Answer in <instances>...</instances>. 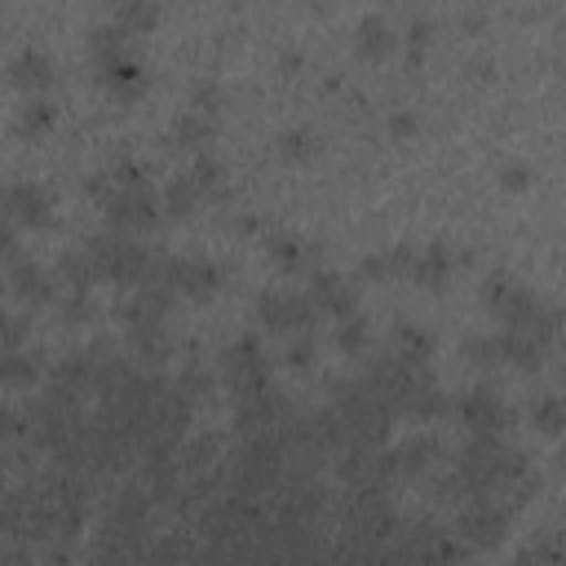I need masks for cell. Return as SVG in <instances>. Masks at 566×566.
<instances>
[{
    "instance_id": "cell-1",
    "label": "cell",
    "mask_w": 566,
    "mask_h": 566,
    "mask_svg": "<svg viewBox=\"0 0 566 566\" xmlns=\"http://www.w3.org/2000/svg\"><path fill=\"white\" fill-rule=\"evenodd\" d=\"M482 305L500 318V327L522 332V336H531L544 349H553L557 336H562V310L548 305L539 292H531L526 283H517L504 270H495V274L482 279Z\"/></svg>"
},
{
    "instance_id": "cell-2",
    "label": "cell",
    "mask_w": 566,
    "mask_h": 566,
    "mask_svg": "<svg viewBox=\"0 0 566 566\" xmlns=\"http://www.w3.org/2000/svg\"><path fill=\"white\" fill-rule=\"evenodd\" d=\"M155 513H159V504L142 478H128L124 486H115V495L102 513L97 557H142L155 535Z\"/></svg>"
},
{
    "instance_id": "cell-3",
    "label": "cell",
    "mask_w": 566,
    "mask_h": 566,
    "mask_svg": "<svg viewBox=\"0 0 566 566\" xmlns=\"http://www.w3.org/2000/svg\"><path fill=\"white\" fill-rule=\"evenodd\" d=\"M332 407L345 420L349 447H385L394 429V411L367 389V380H336L332 385Z\"/></svg>"
},
{
    "instance_id": "cell-4",
    "label": "cell",
    "mask_w": 566,
    "mask_h": 566,
    "mask_svg": "<svg viewBox=\"0 0 566 566\" xmlns=\"http://www.w3.org/2000/svg\"><path fill=\"white\" fill-rule=\"evenodd\" d=\"M84 252H88V261H93V270H97V283L106 279V283H115V287H133L142 274H146V265H150V248H142L133 234H124V230H97V234H88L84 239Z\"/></svg>"
},
{
    "instance_id": "cell-5",
    "label": "cell",
    "mask_w": 566,
    "mask_h": 566,
    "mask_svg": "<svg viewBox=\"0 0 566 566\" xmlns=\"http://www.w3.org/2000/svg\"><path fill=\"white\" fill-rule=\"evenodd\" d=\"M217 367H221V385H226L230 407H234V402H248V398H256V394H265V389L274 385V380H270L265 345H261L252 332L234 336V340L221 349Z\"/></svg>"
},
{
    "instance_id": "cell-6",
    "label": "cell",
    "mask_w": 566,
    "mask_h": 566,
    "mask_svg": "<svg viewBox=\"0 0 566 566\" xmlns=\"http://www.w3.org/2000/svg\"><path fill=\"white\" fill-rule=\"evenodd\" d=\"M509 522H513V509H509L504 500H495V495H473V500H460V513H455L451 535L460 539V548L486 553V548H500V544H504Z\"/></svg>"
},
{
    "instance_id": "cell-7",
    "label": "cell",
    "mask_w": 566,
    "mask_h": 566,
    "mask_svg": "<svg viewBox=\"0 0 566 566\" xmlns=\"http://www.w3.org/2000/svg\"><path fill=\"white\" fill-rule=\"evenodd\" d=\"M460 553H464L460 539L433 522H398V531L380 548V557H389V562H451Z\"/></svg>"
},
{
    "instance_id": "cell-8",
    "label": "cell",
    "mask_w": 566,
    "mask_h": 566,
    "mask_svg": "<svg viewBox=\"0 0 566 566\" xmlns=\"http://www.w3.org/2000/svg\"><path fill=\"white\" fill-rule=\"evenodd\" d=\"M102 221L111 230H124V234H142L150 226H159L164 208H159V190L150 181H137V186H115L102 203Z\"/></svg>"
},
{
    "instance_id": "cell-9",
    "label": "cell",
    "mask_w": 566,
    "mask_h": 566,
    "mask_svg": "<svg viewBox=\"0 0 566 566\" xmlns=\"http://www.w3.org/2000/svg\"><path fill=\"white\" fill-rule=\"evenodd\" d=\"M256 318H261V327L292 336V332H314L318 310H314L310 296L296 292V287H265V292L256 296Z\"/></svg>"
},
{
    "instance_id": "cell-10",
    "label": "cell",
    "mask_w": 566,
    "mask_h": 566,
    "mask_svg": "<svg viewBox=\"0 0 566 566\" xmlns=\"http://www.w3.org/2000/svg\"><path fill=\"white\" fill-rule=\"evenodd\" d=\"M438 460H442V442L429 433H411V438L394 442L389 451H380V473L389 486H398V482H416V478L433 473Z\"/></svg>"
},
{
    "instance_id": "cell-11",
    "label": "cell",
    "mask_w": 566,
    "mask_h": 566,
    "mask_svg": "<svg viewBox=\"0 0 566 566\" xmlns=\"http://www.w3.org/2000/svg\"><path fill=\"white\" fill-rule=\"evenodd\" d=\"M93 371H97V340L84 349H71L62 363H53L44 371V394L66 398V402H88L93 398Z\"/></svg>"
},
{
    "instance_id": "cell-12",
    "label": "cell",
    "mask_w": 566,
    "mask_h": 566,
    "mask_svg": "<svg viewBox=\"0 0 566 566\" xmlns=\"http://www.w3.org/2000/svg\"><path fill=\"white\" fill-rule=\"evenodd\" d=\"M168 283L186 301H212L226 283V265L208 256H168Z\"/></svg>"
},
{
    "instance_id": "cell-13",
    "label": "cell",
    "mask_w": 566,
    "mask_h": 566,
    "mask_svg": "<svg viewBox=\"0 0 566 566\" xmlns=\"http://www.w3.org/2000/svg\"><path fill=\"white\" fill-rule=\"evenodd\" d=\"M455 420L469 429V433H504L513 424V407L491 389V385H478L469 389L460 402H451Z\"/></svg>"
},
{
    "instance_id": "cell-14",
    "label": "cell",
    "mask_w": 566,
    "mask_h": 566,
    "mask_svg": "<svg viewBox=\"0 0 566 566\" xmlns=\"http://www.w3.org/2000/svg\"><path fill=\"white\" fill-rule=\"evenodd\" d=\"M4 195H9V221L13 226H22V230H49L53 226L57 199H53L49 186H40V181H13Z\"/></svg>"
},
{
    "instance_id": "cell-15",
    "label": "cell",
    "mask_w": 566,
    "mask_h": 566,
    "mask_svg": "<svg viewBox=\"0 0 566 566\" xmlns=\"http://www.w3.org/2000/svg\"><path fill=\"white\" fill-rule=\"evenodd\" d=\"M287 416H292V402L270 385L265 394H256V398H248V402H234V433H239V438H248V433H270V429H279Z\"/></svg>"
},
{
    "instance_id": "cell-16",
    "label": "cell",
    "mask_w": 566,
    "mask_h": 566,
    "mask_svg": "<svg viewBox=\"0 0 566 566\" xmlns=\"http://www.w3.org/2000/svg\"><path fill=\"white\" fill-rule=\"evenodd\" d=\"M4 71H9V84L22 88L27 97H40V93H49V88L57 84V62H53L44 49H35V44L18 49Z\"/></svg>"
},
{
    "instance_id": "cell-17",
    "label": "cell",
    "mask_w": 566,
    "mask_h": 566,
    "mask_svg": "<svg viewBox=\"0 0 566 566\" xmlns=\"http://www.w3.org/2000/svg\"><path fill=\"white\" fill-rule=\"evenodd\" d=\"M4 283H9V292H13L22 305H49V301L57 296V279H53L40 261H31V256H22V252L4 265Z\"/></svg>"
},
{
    "instance_id": "cell-18",
    "label": "cell",
    "mask_w": 566,
    "mask_h": 566,
    "mask_svg": "<svg viewBox=\"0 0 566 566\" xmlns=\"http://www.w3.org/2000/svg\"><path fill=\"white\" fill-rule=\"evenodd\" d=\"M305 296L318 310V318H345V314L358 310V287L345 274H336V270H318L310 279V292Z\"/></svg>"
},
{
    "instance_id": "cell-19",
    "label": "cell",
    "mask_w": 566,
    "mask_h": 566,
    "mask_svg": "<svg viewBox=\"0 0 566 566\" xmlns=\"http://www.w3.org/2000/svg\"><path fill=\"white\" fill-rule=\"evenodd\" d=\"M93 80L115 97V102H133L146 93V66L133 57V53H119V57H106V62H93Z\"/></svg>"
},
{
    "instance_id": "cell-20",
    "label": "cell",
    "mask_w": 566,
    "mask_h": 566,
    "mask_svg": "<svg viewBox=\"0 0 566 566\" xmlns=\"http://www.w3.org/2000/svg\"><path fill=\"white\" fill-rule=\"evenodd\" d=\"M455 265H464V256H455L451 243H429V248H416V261H411V283L424 287V292H447Z\"/></svg>"
},
{
    "instance_id": "cell-21",
    "label": "cell",
    "mask_w": 566,
    "mask_h": 566,
    "mask_svg": "<svg viewBox=\"0 0 566 566\" xmlns=\"http://www.w3.org/2000/svg\"><path fill=\"white\" fill-rule=\"evenodd\" d=\"M398 49V35H394V27H389V18L385 13H363L358 22H354V57L358 62H385L389 53Z\"/></svg>"
},
{
    "instance_id": "cell-22",
    "label": "cell",
    "mask_w": 566,
    "mask_h": 566,
    "mask_svg": "<svg viewBox=\"0 0 566 566\" xmlns=\"http://www.w3.org/2000/svg\"><path fill=\"white\" fill-rule=\"evenodd\" d=\"M416 261V243H394V248H376L358 261V274L371 283H389V279H407Z\"/></svg>"
},
{
    "instance_id": "cell-23",
    "label": "cell",
    "mask_w": 566,
    "mask_h": 566,
    "mask_svg": "<svg viewBox=\"0 0 566 566\" xmlns=\"http://www.w3.org/2000/svg\"><path fill=\"white\" fill-rule=\"evenodd\" d=\"M217 137V119H208V115H199V111H181L172 124H168V133H164V146L168 150H208V142Z\"/></svg>"
},
{
    "instance_id": "cell-24",
    "label": "cell",
    "mask_w": 566,
    "mask_h": 566,
    "mask_svg": "<svg viewBox=\"0 0 566 566\" xmlns=\"http://www.w3.org/2000/svg\"><path fill=\"white\" fill-rule=\"evenodd\" d=\"M451 411V398H447V389L429 376V371H420L416 376V385H411V394H407V402H402V416H411V420H438V416H447Z\"/></svg>"
},
{
    "instance_id": "cell-25",
    "label": "cell",
    "mask_w": 566,
    "mask_h": 566,
    "mask_svg": "<svg viewBox=\"0 0 566 566\" xmlns=\"http://www.w3.org/2000/svg\"><path fill=\"white\" fill-rule=\"evenodd\" d=\"M128 332V354L142 363V367H164L168 354H172V336L164 323H146V327H124Z\"/></svg>"
},
{
    "instance_id": "cell-26",
    "label": "cell",
    "mask_w": 566,
    "mask_h": 566,
    "mask_svg": "<svg viewBox=\"0 0 566 566\" xmlns=\"http://www.w3.org/2000/svg\"><path fill=\"white\" fill-rule=\"evenodd\" d=\"M495 345H500V367H517V371H539L544 358L553 354V349H544V345H535L531 336L509 332V327L495 332Z\"/></svg>"
},
{
    "instance_id": "cell-27",
    "label": "cell",
    "mask_w": 566,
    "mask_h": 566,
    "mask_svg": "<svg viewBox=\"0 0 566 566\" xmlns=\"http://www.w3.org/2000/svg\"><path fill=\"white\" fill-rule=\"evenodd\" d=\"M44 376L40 349H0V389H31Z\"/></svg>"
},
{
    "instance_id": "cell-28",
    "label": "cell",
    "mask_w": 566,
    "mask_h": 566,
    "mask_svg": "<svg viewBox=\"0 0 566 566\" xmlns=\"http://www.w3.org/2000/svg\"><path fill=\"white\" fill-rule=\"evenodd\" d=\"M203 203H208V195L190 181V172H177V177L159 190V208H164V217H172V221H190Z\"/></svg>"
},
{
    "instance_id": "cell-29",
    "label": "cell",
    "mask_w": 566,
    "mask_h": 566,
    "mask_svg": "<svg viewBox=\"0 0 566 566\" xmlns=\"http://www.w3.org/2000/svg\"><path fill=\"white\" fill-rule=\"evenodd\" d=\"M221 464V442L212 433H186L177 442V469L181 478H195V473H208Z\"/></svg>"
},
{
    "instance_id": "cell-30",
    "label": "cell",
    "mask_w": 566,
    "mask_h": 566,
    "mask_svg": "<svg viewBox=\"0 0 566 566\" xmlns=\"http://www.w3.org/2000/svg\"><path fill=\"white\" fill-rule=\"evenodd\" d=\"M389 354H398L402 363L411 367H429V354H433V336L416 323H394V336H389Z\"/></svg>"
},
{
    "instance_id": "cell-31",
    "label": "cell",
    "mask_w": 566,
    "mask_h": 566,
    "mask_svg": "<svg viewBox=\"0 0 566 566\" xmlns=\"http://www.w3.org/2000/svg\"><path fill=\"white\" fill-rule=\"evenodd\" d=\"M57 124V106L40 93V97H27L22 106H18V119H13V133L22 137V142H35V137H44L49 128Z\"/></svg>"
},
{
    "instance_id": "cell-32",
    "label": "cell",
    "mask_w": 566,
    "mask_h": 566,
    "mask_svg": "<svg viewBox=\"0 0 566 566\" xmlns=\"http://www.w3.org/2000/svg\"><path fill=\"white\" fill-rule=\"evenodd\" d=\"M111 13L128 35H150L159 27V0H111Z\"/></svg>"
},
{
    "instance_id": "cell-33",
    "label": "cell",
    "mask_w": 566,
    "mask_h": 566,
    "mask_svg": "<svg viewBox=\"0 0 566 566\" xmlns=\"http://www.w3.org/2000/svg\"><path fill=\"white\" fill-rule=\"evenodd\" d=\"M318 150H323L318 128L296 124V128H283L279 133V159L283 164H310V159H318Z\"/></svg>"
},
{
    "instance_id": "cell-34",
    "label": "cell",
    "mask_w": 566,
    "mask_h": 566,
    "mask_svg": "<svg viewBox=\"0 0 566 566\" xmlns=\"http://www.w3.org/2000/svg\"><path fill=\"white\" fill-rule=\"evenodd\" d=\"M332 340H336V349H340L345 358H367V349H371V323H367V318L354 310V314L336 318Z\"/></svg>"
},
{
    "instance_id": "cell-35",
    "label": "cell",
    "mask_w": 566,
    "mask_h": 566,
    "mask_svg": "<svg viewBox=\"0 0 566 566\" xmlns=\"http://www.w3.org/2000/svg\"><path fill=\"white\" fill-rule=\"evenodd\" d=\"M531 429L544 433V438H557L566 429V402H562V394L544 389V394L531 398Z\"/></svg>"
},
{
    "instance_id": "cell-36",
    "label": "cell",
    "mask_w": 566,
    "mask_h": 566,
    "mask_svg": "<svg viewBox=\"0 0 566 566\" xmlns=\"http://www.w3.org/2000/svg\"><path fill=\"white\" fill-rule=\"evenodd\" d=\"M57 283H62L66 292H93L97 270H93V261H88V252H84V248L62 252V261H57Z\"/></svg>"
},
{
    "instance_id": "cell-37",
    "label": "cell",
    "mask_w": 566,
    "mask_h": 566,
    "mask_svg": "<svg viewBox=\"0 0 566 566\" xmlns=\"http://www.w3.org/2000/svg\"><path fill=\"white\" fill-rule=\"evenodd\" d=\"M128 40H133V35H128L124 27H115V22L93 27V31H88V62H106V57L133 53V44H128Z\"/></svg>"
},
{
    "instance_id": "cell-38",
    "label": "cell",
    "mask_w": 566,
    "mask_h": 566,
    "mask_svg": "<svg viewBox=\"0 0 566 566\" xmlns=\"http://www.w3.org/2000/svg\"><path fill=\"white\" fill-rule=\"evenodd\" d=\"M265 256H270V265H274V270H283V274H296V270L305 265L310 248H305L296 234H270V239H265Z\"/></svg>"
},
{
    "instance_id": "cell-39",
    "label": "cell",
    "mask_w": 566,
    "mask_h": 566,
    "mask_svg": "<svg viewBox=\"0 0 566 566\" xmlns=\"http://www.w3.org/2000/svg\"><path fill=\"white\" fill-rule=\"evenodd\" d=\"M186 172H190V181H195V186H199L208 199L226 190V164H221L212 150H199V155H195V164H190Z\"/></svg>"
},
{
    "instance_id": "cell-40",
    "label": "cell",
    "mask_w": 566,
    "mask_h": 566,
    "mask_svg": "<svg viewBox=\"0 0 566 566\" xmlns=\"http://www.w3.org/2000/svg\"><path fill=\"white\" fill-rule=\"evenodd\" d=\"M314 358H318V340H314V332H292V340L283 345V367H292V371H310Z\"/></svg>"
},
{
    "instance_id": "cell-41",
    "label": "cell",
    "mask_w": 566,
    "mask_h": 566,
    "mask_svg": "<svg viewBox=\"0 0 566 566\" xmlns=\"http://www.w3.org/2000/svg\"><path fill=\"white\" fill-rule=\"evenodd\" d=\"M172 380H177V389H181V394H186L195 407H199V402L212 394V371H208V367H199V363H186V367H181Z\"/></svg>"
},
{
    "instance_id": "cell-42",
    "label": "cell",
    "mask_w": 566,
    "mask_h": 566,
    "mask_svg": "<svg viewBox=\"0 0 566 566\" xmlns=\"http://www.w3.org/2000/svg\"><path fill=\"white\" fill-rule=\"evenodd\" d=\"M429 35H433V22L429 18H411V27H407V35H402V44H407V71H420V62H424V49H429Z\"/></svg>"
},
{
    "instance_id": "cell-43",
    "label": "cell",
    "mask_w": 566,
    "mask_h": 566,
    "mask_svg": "<svg viewBox=\"0 0 566 566\" xmlns=\"http://www.w3.org/2000/svg\"><path fill=\"white\" fill-rule=\"evenodd\" d=\"M226 106V93H221V84L217 80H199L195 88H190V111H199V115H208V119H217V111Z\"/></svg>"
},
{
    "instance_id": "cell-44",
    "label": "cell",
    "mask_w": 566,
    "mask_h": 566,
    "mask_svg": "<svg viewBox=\"0 0 566 566\" xmlns=\"http://www.w3.org/2000/svg\"><path fill=\"white\" fill-rule=\"evenodd\" d=\"M27 314H13V310H0V349H22L27 345Z\"/></svg>"
},
{
    "instance_id": "cell-45",
    "label": "cell",
    "mask_w": 566,
    "mask_h": 566,
    "mask_svg": "<svg viewBox=\"0 0 566 566\" xmlns=\"http://www.w3.org/2000/svg\"><path fill=\"white\" fill-rule=\"evenodd\" d=\"M464 358H469L473 367H500L495 332H491V336H469V340H464Z\"/></svg>"
},
{
    "instance_id": "cell-46",
    "label": "cell",
    "mask_w": 566,
    "mask_h": 566,
    "mask_svg": "<svg viewBox=\"0 0 566 566\" xmlns=\"http://www.w3.org/2000/svg\"><path fill=\"white\" fill-rule=\"evenodd\" d=\"M22 438H27V411H18L0 398V442L9 447V442H22Z\"/></svg>"
},
{
    "instance_id": "cell-47",
    "label": "cell",
    "mask_w": 566,
    "mask_h": 566,
    "mask_svg": "<svg viewBox=\"0 0 566 566\" xmlns=\"http://www.w3.org/2000/svg\"><path fill=\"white\" fill-rule=\"evenodd\" d=\"M385 128H389V142H411V137L420 133V115L402 106V111H394V115H389V124H385Z\"/></svg>"
},
{
    "instance_id": "cell-48",
    "label": "cell",
    "mask_w": 566,
    "mask_h": 566,
    "mask_svg": "<svg viewBox=\"0 0 566 566\" xmlns=\"http://www.w3.org/2000/svg\"><path fill=\"white\" fill-rule=\"evenodd\" d=\"M62 318H66V323H84V318H93V292H66V301H62Z\"/></svg>"
},
{
    "instance_id": "cell-49",
    "label": "cell",
    "mask_w": 566,
    "mask_h": 566,
    "mask_svg": "<svg viewBox=\"0 0 566 566\" xmlns=\"http://www.w3.org/2000/svg\"><path fill=\"white\" fill-rule=\"evenodd\" d=\"M531 181H535L531 164H504V168H500V186H504V190H531Z\"/></svg>"
},
{
    "instance_id": "cell-50",
    "label": "cell",
    "mask_w": 566,
    "mask_h": 566,
    "mask_svg": "<svg viewBox=\"0 0 566 566\" xmlns=\"http://www.w3.org/2000/svg\"><path fill=\"white\" fill-rule=\"evenodd\" d=\"M18 256V234H13V221L0 226V265H9Z\"/></svg>"
},
{
    "instance_id": "cell-51",
    "label": "cell",
    "mask_w": 566,
    "mask_h": 566,
    "mask_svg": "<svg viewBox=\"0 0 566 566\" xmlns=\"http://www.w3.org/2000/svg\"><path fill=\"white\" fill-rule=\"evenodd\" d=\"M4 190H9V186H0V226L9 221V195H4Z\"/></svg>"
},
{
    "instance_id": "cell-52",
    "label": "cell",
    "mask_w": 566,
    "mask_h": 566,
    "mask_svg": "<svg viewBox=\"0 0 566 566\" xmlns=\"http://www.w3.org/2000/svg\"><path fill=\"white\" fill-rule=\"evenodd\" d=\"M4 473H9V451H4V442H0V482H4Z\"/></svg>"
}]
</instances>
